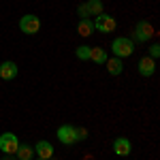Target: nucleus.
I'll return each instance as SVG.
<instances>
[{
  "mask_svg": "<svg viewBox=\"0 0 160 160\" xmlns=\"http://www.w3.org/2000/svg\"><path fill=\"white\" fill-rule=\"evenodd\" d=\"M111 51H113L115 58H128L135 51V43L128 37H118V38H113V43H111Z\"/></svg>",
  "mask_w": 160,
  "mask_h": 160,
  "instance_id": "nucleus-1",
  "label": "nucleus"
},
{
  "mask_svg": "<svg viewBox=\"0 0 160 160\" xmlns=\"http://www.w3.org/2000/svg\"><path fill=\"white\" fill-rule=\"evenodd\" d=\"M19 30L24 32V34H37L38 30H41V19H38L37 15H32V13H28L24 15L22 19H19Z\"/></svg>",
  "mask_w": 160,
  "mask_h": 160,
  "instance_id": "nucleus-2",
  "label": "nucleus"
},
{
  "mask_svg": "<svg viewBox=\"0 0 160 160\" xmlns=\"http://www.w3.org/2000/svg\"><path fill=\"white\" fill-rule=\"evenodd\" d=\"M19 148V139L15 132H2L0 135V152L2 154H15Z\"/></svg>",
  "mask_w": 160,
  "mask_h": 160,
  "instance_id": "nucleus-3",
  "label": "nucleus"
},
{
  "mask_svg": "<svg viewBox=\"0 0 160 160\" xmlns=\"http://www.w3.org/2000/svg\"><path fill=\"white\" fill-rule=\"evenodd\" d=\"M115 26H118L115 19H113L111 15H107V13H100V15H96V19H94V30H98V32H102V34L113 32Z\"/></svg>",
  "mask_w": 160,
  "mask_h": 160,
  "instance_id": "nucleus-4",
  "label": "nucleus"
},
{
  "mask_svg": "<svg viewBox=\"0 0 160 160\" xmlns=\"http://www.w3.org/2000/svg\"><path fill=\"white\" fill-rule=\"evenodd\" d=\"M56 137H58V141L64 143V145H73V143H77L75 126H71V124H62L60 128H58V132H56Z\"/></svg>",
  "mask_w": 160,
  "mask_h": 160,
  "instance_id": "nucleus-5",
  "label": "nucleus"
},
{
  "mask_svg": "<svg viewBox=\"0 0 160 160\" xmlns=\"http://www.w3.org/2000/svg\"><path fill=\"white\" fill-rule=\"evenodd\" d=\"M152 34H154V28L148 22H139L135 26V41H139V43H148Z\"/></svg>",
  "mask_w": 160,
  "mask_h": 160,
  "instance_id": "nucleus-6",
  "label": "nucleus"
},
{
  "mask_svg": "<svg viewBox=\"0 0 160 160\" xmlns=\"http://www.w3.org/2000/svg\"><path fill=\"white\" fill-rule=\"evenodd\" d=\"M113 152L118 154V156H130V152H132V145H130V139H126V137H118L115 141H113Z\"/></svg>",
  "mask_w": 160,
  "mask_h": 160,
  "instance_id": "nucleus-7",
  "label": "nucleus"
},
{
  "mask_svg": "<svg viewBox=\"0 0 160 160\" xmlns=\"http://www.w3.org/2000/svg\"><path fill=\"white\" fill-rule=\"evenodd\" d=\"M17 77V64L11 60H4L0 64V79H4V81H11Z\"/></svg>",
  "mask_w": 160,
  "mask_h": 160,
  "instance_id": "nucleus-8",
  "label": "nucleus"
},
{
  "mask_svg": "<svg viewBox=\"0 0 160 160\" xmlns=\"http://www.w3.org/2000/svg\"><path fill=\"white\" fill-rule=\"evenodd\" d=\"M34 154L43 160H49V158H53V145L49 141H38L34 145Z\"/></svg>",
  "mask_w": 160,
  "mask_h": 160,
  "instance_id": "nucleus-9",
  "label": "nucleus"
},
{
  "mask_svg": "<svg viewBox=\"0 0 160 160\" xmlns=\"http://www.w3.org/2000/svg\"><path fill=\"white\" fill-rule=\"evenodd\" d=\"M156 71V60H152V58H141L139 60V75H143V77H152Z\"/></svg>",
  "mask_w": 160,
  "mask_h": 160,
  "instance_id": "nucleus-10",
  "label": "nucleus"
},
{
  "mask_svg": "<svg viewBox=\"0 0 160 160\" xmlns=\"http://www.w3.org/2000/svg\"><path fill=\"white\" fill-rule=\"evenodd\" d=\"M105 64H107V71H109V75H120V73L124 71L122 58H107V60H105Z\"/></svg>",
  "mask_w": 160,
  "mask_h": 160,
  "instance_id": "nucleus-11",
  "label": "nucleus"
},
{
  "mask_svg": "<svg viewBox=\"0 0 160 160\" xmlns=\"http://www.w3.org/2000/svg\"><path fill=\"white\" fill-rule=\"evenodd\" d=\"M15 154H17L19 160H32V156H34V148L28 145V143H19V148H17Z\"/></svg>",
  "mask_w": 160,
  "mask_h": 160,
  "instance_id": "nucleus-12",
  "label": "nucleus"
},
{
  "mask_svg": "<svg viewBox=\"0 0 160 160\" xmlns=\"http://www.w3.org/2000/svg\"><path fill=\"white\" fill-rule=\"evenodd\" d=\"M77 32H79V37H90L92 32H94V22L88 17V19H81L79 26H77Z\"/></svg>",
  "mask_w": 160,
  "mask_h": 160,
  "instance_id": "nucleus-13",
  "label": "nucleus"
},
{
  "mask_svg": "<svg viewBox=\"0 0 160 160\" xmlns=\"http://www.w3.org/2000/svg\"><path fill=\"white\" fill-rule=\"evenodd\" d=\"M90 60L96 62V64H105L107 60V51L102 47H90Z\"/></svg>",
  "mask_w": 160,
  "mask_h": 160,
  "instance_id": "nucleus-14",
  "label": "nucleus"
},
{
  "mask_svg": "<svg viewBox=\"0 0 160 160\" xmlns=\"http://www.w3.org/2000/svg\"><path fill=\"white\" fill-rule=\"evenodd\" d=\"M86 9H88L90 15H100V13H102V2H100V0H88Z\"/></svg>",
  "mask_w": 160,
  "mask_h": 160,
  "instance_id": "nucleus-15",
  "label": "nucleus"
},
{
  "mask_svg": "<svg viewBox=\"0 0 160 160\" xmlns=\"http://www.w3.org/2000/svg\"><path fill=\"white\" fill-rule=\"evenodd\" d=\"M75 56H77L79 60H90V47H88V45H79V47L75 49Z\"/></svg>",
  "mask_w": 160,
  "mask_h": 160,
  "instance_id": "nucleus-16",
  "label": "nucleus"
},
{
  "mask_svg": "<svg viewBox=\"0 0 160 160\" xmlns=\"http://www.w3.org/2000/svg\"><path fill=\"white\" fill-rule=\"evenodd\" d=\"M75 137H77V141H86L88 139V130L83 126H75Z\"/></svg>",
  "mask_w": 160,
  "mask_h": 160,
  "instance_id": "nucleus-17",
  "label": "nucleus"
},
{
  "mask_svg": "<svg viewBox=\"0 0 160 160\" xmlns=\"http://www.w3.org/2000/svg\"><path fill=\"white\" fill-rule=\"evenodd\" d=\"M158 56H160V45H158V43H152V45H149V58L156 60Z\"/></svg>",
  "mask_w": 160,
  "mask_h": 160,
  "instance_id": "nucleus-18",
  "label": "nucleus"
},
{
  "mask_svg": "<svg viewBox=\"0 0 160 160\" xmlns=\"http://www.w3.org/2000/svg\"><path fill=\"white\" fill-rule=\"evenodd\" d=\"M77 13H79L81 19H88V17H90V13H88V9H86V2H81V4L77 7Z\"/></svg>",
  "mask_w": 160,
  "mask_h": 160,
  "instance_id": "nucleus-19",
  "label": "nucleus"
},
{
  "mask_svg": "<svg viewBox=\"0 0 160 160\" xmlns=\"http://www.w3.org/2000/svg\"><path fill=\"white\" fill-rule=\"evenodd\" d=\"M37 160H43V158H37Z\"/></svg>",
  "mask_w": 160,
  "mask_h": 160,
  "instance_id": "nucleus-20",
  "label": "nucleus"
}]
</instances>
